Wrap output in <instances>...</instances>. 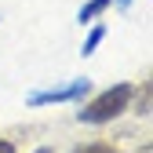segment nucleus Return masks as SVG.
Segmentation results:
<instances>
[{
  "mask_svg": "<svg viewBox=\"0 0 153 153\" xmlns=\"http://www.w3.org/2000/svg\"><path fill=\"white\" fill-rule=\"evenodd\" d=\"M73 153H117L113 142H88V146H76Z\"/></svg>",
  "mask_w": 153,
  "mask_h": 153,
  "instance_id": "5",
  "label": "nucleus"
},
{
  "mask_svg": "<svg viewBox=\"0 0 153 153\" xmlns=\"http://www.w3.org/2000/svg\"><path fill=\"white\" fill-rule=\"evenodd\" d=\"M109 4H113V0H91V4L80 7V15H76V18H80V22H91V18H95V15H102Z\"/></svg>",
  "mask_w": 153,
  "mask_h": 153,
  "instance_id": "3",
  "label": "nucleus"
},
{
  "mask_svg": "<svg viewBox=\"0 0 153 153\" xmlns=\"http://www.w3.org/2000/svg\"><path fill=\"white\" fill-rule=\"evenodd\" d=\"M91 91V80L88 76H76L73 84H66V88H51V91H36V95H29L26 99V106H51V102H73V99H80V95H88Z\"/></svg>",
  "mask_w": 153,
  "mask_h": 153,
  "instance_id": "2",
  "label": "nucleus"
},
{
  "mask_svg": "<svg viewBox=\"0 0 153 153\" xmlns=\"http://www.w3.org/2000/svg\"><path fill=\"white\" fill-rule=\"evenodd\" d=\"M0 153H15V142L11 139H0Z\"/></svg>",
  "mask_w": 153,
  "mask_h": 153,
  "instance_id": "7",
  "label": "nucleus"
},
{
  "mask_svg": "<svg viewBox=\"0 0 153 153\" xmlns=\"http://www.w3.org/2000/svg\"><path fill=\"white\" fill-rule=\"evenodd\" d=\"M135 113H142V117L149 113V80L139 88V102H135Z\"/></svg>",
  "mask_w": 153,
  "mask_h": 153,
  "instance_id": "6",
  "label": "nucleus"
},
{
  "mask_svg": "<svg viewBox=\"0 0 153 153\" xmlns=\"http://www.w3.org/2000/svg\"><path fill=\"white\" fill-rule=\"evenodd\" d=\"M102 36H106V26H95V29L88 33V40H84V48H80V55H91L95 48L102 44Z\"/></svg>",
  "mask_w": 153,
  "mask_h": 153,
  "instance_id": "4",
  "label": "nucleus"
},
{
  "mask_svg": "<svg viewBox=\"0 0 153 153\" xmlns=\"http://www.w3.org/2000/svg\"><path fill=\"white\" fill-rule=\"evenodd\" d=\"M128 4H131V0H120V7H128Z\"/></svg>",
  "mask_w": 153,
  "mask_h": 153,
  "instance_id": "9",
  "label": "nucleus"
},
{
  "mask_svg": "<svg viewBox=\"0 0 153 153\" xmlns=\"http://www.w3.org/2000/svg\"><path fill=\"white\" fill-rule=\"evenodd\" d=\"M36 153H51V146H40V149H36Z\"/></svg>",
  "mask_w": 153,
  "mask_h": 153,
  "instance_id": "8",
  "label": "nucleus"
},
{
  "mask_svg": "<svg viewBox=\"0 0 153 153\" xmlns=\"http://www.w3.org/2000/svg\"><path fill=\"white\" fill-rule=\"evenodd\" d=\"M131 95H135L131 84H117V88L102 91L99 99H91L84 109H76V120L80 124H109V120H117L120 113L131 106Z\"/></svg>",
  "mask_w": 153,
  "mask_h": 153,
  "instance_id": "1",
  "label": "nucleus"
}]
</instances>
